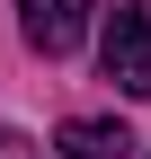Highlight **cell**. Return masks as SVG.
Segmentation results:
<instances>
[{"label": "cell", "instance_id": "1", "mask_svg": "<svg viewBox=\"0 0 151 159\" xmlns=\"http://www.w3.org/2000/svg\"><path fill=\"white\" fill-rule=\"evenodd\" d=\"M98 62L124 97H151V9L142 0H116L107 9V35H98Z\"/></svg>", "mask_w": 151, "mask_h": 159}, {"label": "cell", "instance_id": "2", "mask_svg": "<svg viewBox=\"0 0 151 159\" xmlns=\"http://www.w3.org/2000/svg\"><path fill=\"white\" fill-rule=\"evenodd\" d=\"M89 9H98V0H27V9H18V27H27V44L45 53V62H62V53H80Z\"/></svg>", "mask_w": 151, "mask_h": 159}, {"label": "cell", "instance_id": "3", "mask_svg": "<svg viewBox=\"0 0 151 159\" xmlns=\"http://www.w3.org/2000/svg\"><path fill=\"white\" fill-rule=\"evenodd\" d=\"M53 142H62V159H134V133L107 124V115H71Z\"/></svg>", "mask_w": 151, "mask_h": 159}]
</instances>
